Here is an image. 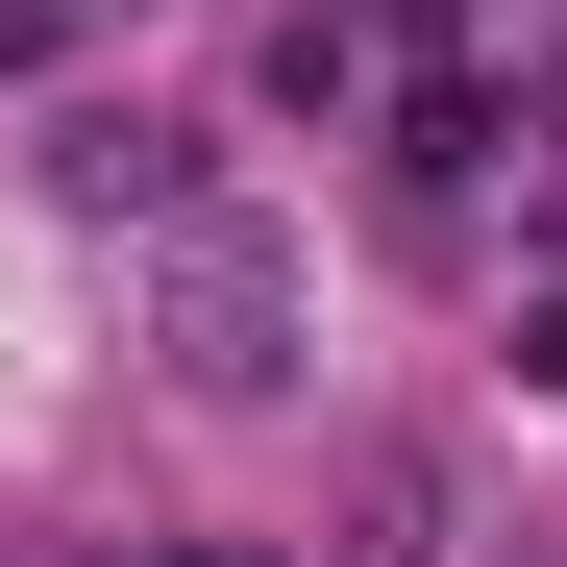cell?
I'll list each match as a JSON object with an SVG mask.
<instances>
[{
    "label": "cell",
    "instance_id": "obj_1",
    "mask_svg": "<svg viewBox=\"0 0 567 567\" xmlns=\"http://www.w3.org/2000/svg\"><path fill=\"white\" fill-rule=\"evenodd\" d=\"M173 370H198V395H271V370H297V271L247 223H198V271H173Z\"/></svg>",
    "mask_w": 567,
    "mask_h": 567
},
{
    "label": "cell",
    "instance_id": "obj_2",
    "mask_svg": "<svg viewBox=\"0 0 567 567\" xmlns=\"http://www.w3.org/2000/svg\"><path fill=\"white\" fill-rule=\"evenodd\" d=\"M25 50H50V0H0V74H25Z\"/></svg>",
    "mask_w": 567,
    "mask_h": 567
}]
</instances>
